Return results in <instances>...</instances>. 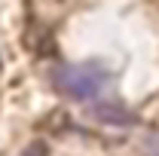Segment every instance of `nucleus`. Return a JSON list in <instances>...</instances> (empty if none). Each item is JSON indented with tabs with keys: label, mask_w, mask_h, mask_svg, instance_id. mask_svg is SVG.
Returning a JSON list of instances; mask_svg holds the SVG:
<instances>
[{
	"label": "nucleus",
	"mask_w": 159,
	"mask_h": 156,
	"mask_svg": "<svg viewBox=\"0 0 159 156\" xmlns=\"http://www.w3.org/2000/svg\"><path fill=\"white\" fill-rule=\"evenodd\" d=\"M25 46L34 55H40V58L55 55V34H52V28L49 25H31L28 34H25Z\"/></svg>",
	"instance_id": "obj_2"
},
{
	"label": "nucleus",
	"mask_w": 159,
	"mask_h": 156,
	"mask_svg": "<svg viewBox=\"0 0 159 156\" xmlns=\"http://www.w3.org/2000/svg\"><path fill=\"white\" fill-rule=\"evenodd\" d=\"M21 156H49V147H46V141H31L21 150Z\"/></svg>",
	"instance_id": "obj_5"
},
{
	"label": "nucleus",
	"mask_w": 159,
	"mask_h": 156,
	"mask_svg": "<svg viewBox=\"0 0 159 156\" xmlns=\"http://www.w3.org/2000/svg\"><path fill=\"white\" fill-rule=\"evenodd\" d=\"M67 126H70V119H67L64 110H52L49 117L43 119V129H49V132H64Z\"/></svg>",
	"instance_id": "obj_4"
},
{
	"label": "nucleus",
	"mask_w": 159,
	"mask_h": 156,
	"mask_svg": "<svg viewBox=\"0 0 159 156\" xmlns=\"http://www.w3.org/2000/svg\"><path fill=\"white\" fill-rule=\"evenodd\" d=\"M52 83L64 95L77 98V101H89L107 86V71L95 61H89V64H58L52 71Z\"/></svg>",
	"instance_id": "obj_1"
},
{
	"label": "nucleus",
	"mask_w": 159,
	"mask_h": 156,
	"mask_svg": "<svg viewBox=\"0 0 159 156\" xmlns=\"http://www.w3.org/2000/svg\"><path fill=\"white\" fill-rule=\"evenodd\" d=\"M92 113H95L101 122H107V126H135V122H138V117H135L129 107H122V104H113V101L95 104V107H92Z\"/></svg>",
	"instance_id": "obj_3"
}]
</instances>
